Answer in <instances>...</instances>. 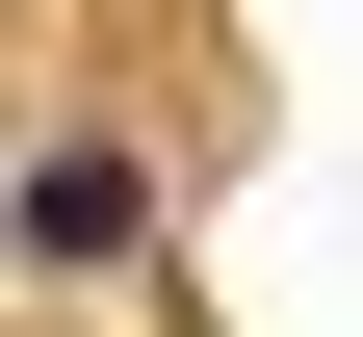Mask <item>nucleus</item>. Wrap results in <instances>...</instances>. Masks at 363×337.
<instances>
[{
    "label": "nucleus",
    "mask_w": 363,
    "mask_h": 337,
    "mask_svg": "<svg viewBox=\"0 0 363 337\" xmlns=\"http://www.w3.org/2000/svg\"><path fill=\"white\" fill-rule=\"evenodd\" d=\"M0 233H26V260H130V233H156V156H104V130H52V156L0 182Z\"/></svg>",
    "instance_id": "nucleus-1"
}]
</instances>
